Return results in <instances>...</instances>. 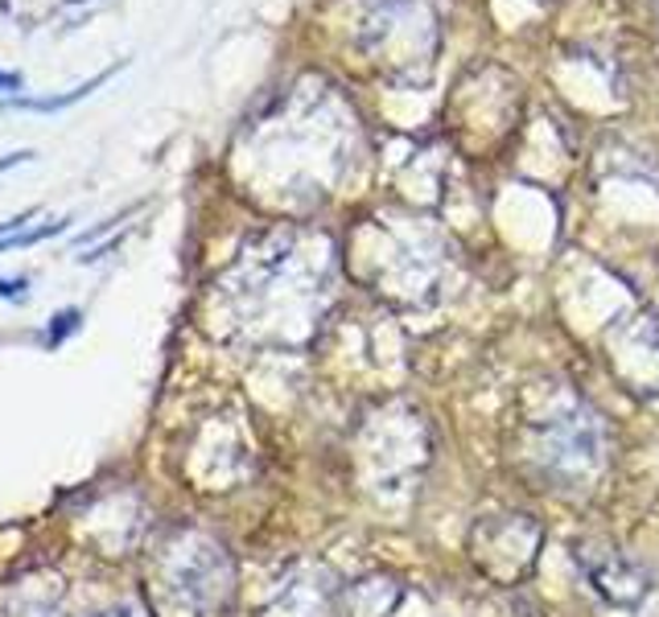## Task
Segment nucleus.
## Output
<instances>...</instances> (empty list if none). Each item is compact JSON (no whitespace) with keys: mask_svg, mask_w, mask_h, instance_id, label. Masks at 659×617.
I'll return each instance as SVG.
<instances>
[{"mask_svg":"<svg viewBox=\"0 0 659 617\" xmlns=\"http://www.w3.org/2000/svg\"><path fill=\"white\" fill-rule=\"evenodd\" d=\"M577 564H582L589 589L606 597L610 605H639L651 589V580L635 560H626L619 547H610L602 540L577 543Z\"/></svg>","mask_w":659,"mask_h":617,"instance_id":"nucleus-1","label":"nucleus"},{"mask_svg":"<svg viewBox=\"0 0 659 617\" xmlns=\"http://www.w3.org/2000/svg\"><path fill=\"white\" fill-rule=\"evenodd\" d=\"M115 71H120V66H112V71H103V75H95V78H87V83H83V87H75V91L50 95V99H41V95H17V99H4V108H21V112H62V108H71V103H78V99H87L95 87H103V83H108Z\"/></svg>","mask_w":659,"mask_h":617,"instance_id":"nucleus-2","label":"nucleus"},{"mask_svg":"<svg viewBox=\"0 0 659 617\" xmlns=\"http://www.w3.org/2000/svg\"><path fill=\"white\" fill-rule=\"evenodd\" d=\"M66 223H71V219H50V223L29 226V231L21 226L17 235H4V239H0V251H13V247H34V244H41V239H54L58 231H66Z\"/></svg>","mask_w":659,"mask_h":617,"instance_id":"nucleus-3","label":"nucleus"},{"mask_svg":"<svg viewBox=\"0 0 659 617\" xmlns=\"http://www.w3.org/2000/svg\"><path fill=\"white\" fill-rule=\"evenodd\" d=\"M78 321H83V313H78V309H62V313H54V318H50V330H46V346H58L62 337L75 334Z\"/></svg>","mask_w":659,"mask_h":617,"instance_id":"nucleus-4","label":"nucleus"},{"mask_svg":"<svg viewBox=\"0 0 659 617\" xmlns=\"http://www.w3.org/2000/svg\"><path fill=\"white\" fill-rule=\"evenodd\" d=\"M25 284H29V281H0V297L25 300Z\"/></svg>","mask_w":659,"mask_h":617,"instance_id":"nucleus-5","label":"nucleus"},{"mask_svg":"<svg viewBox=\"0 0 659 617\" xmlns=\"http://www.w3.org/2000/svg\"><path fill=\"white\" fill-rule=\"evenodd\" d=\"M34 152L29 149H21V152H9V157H0V173H9V169H17V165H25Z\"/></svg>","mask_w":659,"mask_h":617,"instance_id":"nucleus-6","label":"nucleus"},{"mask_svg":"<svg viewBox=\"0 0 659 617\" xmlns=\"http://www.w3.org/2000/svg\"><path fill=\"white\" fill-rule=\"evenodd\" d=\"M0 91H21V75H13V71H0Z\"/></svg>","mask_w":659,"mask_h":617,"instance_id":"nucleus-7","label":"nucleus"},{"mask_svg":"<svg viewBox=\"0 0 659 617\" xmlns=\"http://www.w3.org/2000/svg\"><path fill=\"white\" fill-rule=\"evenodd\" d=\"M71 4H78V0H71Z\"/></svg>","mask_w":659,"mask_h":617,"instance_id":"nucleus-8","label":"nucleus"}]
</instances>
